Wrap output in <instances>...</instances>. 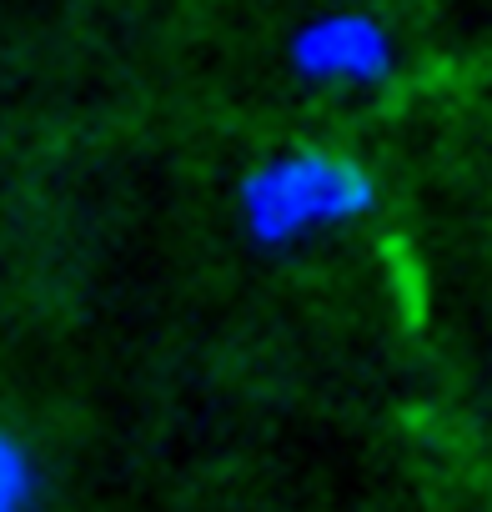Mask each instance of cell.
<instances>
[{
    "label": "cell",
    "mask_w": 492,
    "mask_h": 512,
    "mask_svg": "<svg viewBox=\"0 0 492 512\" xmlns=\"http://www.w3.org/2000/svg\"><path fill=\"white\" fill-rule=\"evenodd\" d=\"M31 497H36L31 457L21 452V442L0 432V512H31Z\"/></svg>",
    "instance_id": "obj_1"
}]
</instances>
